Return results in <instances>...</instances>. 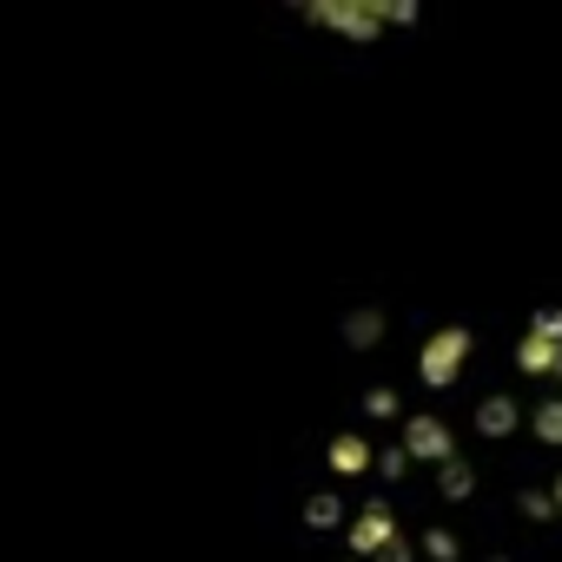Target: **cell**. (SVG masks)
<instances>
[{
  "instance_id": "obj_1",
  "label": "cell",
  "mask_w": 562,
  "mask_h": 562,
  "mask_svg": "<svg viewBox=\"0 0 562 562\" xmlns=\"http://www.w3.org/2000/svg\"><path fill=\"white\" fill-rule=\"evenodd\" d=\"M305 542L312 562H562V312L378 345L325 417Z\"/></svg>"
}]
</instances>
